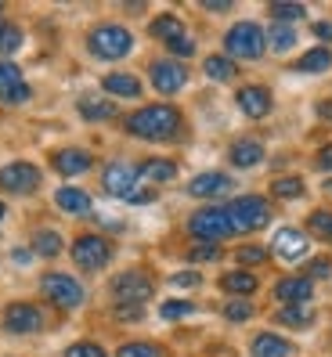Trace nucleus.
<instances>
[{"label": "nucleus", "instance_id": "obj_38", "mask_svg": "<svg viewBox=\"0 0 332 357\" xmlns=\"http://www.w3.org/2000/svg\"><path fill=\"white\" fill-rule=\"evenodd\" d=\"M188 260H192V264H213V260H220V249L210 245V242H199L192 253H188Z\"/></svg>", "mask_w": 332, "mask_h": 357}, {"label": "nucleus", "instance_id": "obj_3", "mask_svg": "<svg viewBox=\"0 0 332 357\" xmlns=\"http://www.w3.org/2000/svg\"><path fill=\"white\" fill-rule=\"evenodd\" d=\"M188 231L199 242H210V245H217L227 235H235L232 217H227V206H206V209H199V213H192Z\"/></svg>", "mask_w": 332, "mask_h": 357}, {"label": "nucleus", "instance_id": "obj_9", "mask_svg": "<svg viewBox=\"0 0 332 357\" xmlns=\"http://www.w3.org/2000/svg\"><path fill=\"white\" fill-rule=\"evenodd\" d=\"M40 188V170L33 162H8L0 170V192H11V195H29Z\"/></svg>", "mask_w": 332, "mask_h": 357}, {"label": "nucleus", "instance_id": "obj_48", "mask_svg": "<svg viewBox=\"0 0 332 357\" xmlns=\"http://www.w3.org/2000/svg\"><path fill=\"white\" fill-rule=\"evenodd\" d=\"M318 166H322V170H332V144L318 152Z\"/></svg>", "mask_w": 332, "mask_h": 357}, {"label": "nucleus", "instance_id": "obj_4", "mask_svg": "<svg viewBox=\"0 0 332 357\" xmlns=\"http://www.w3.org/2000/svg\"><path fill=\"white\" fill-rule=\"evenodd\" d=\"M87 44H91L94 58H101V61H116V58H127V54H130L134 36H130V29L105 22V26H98V29L91 33Z\"/></svg>", "mask_w": 332, "mask_h": 357}, {"label": "nucleus", "instance_id": "obj_36", "mask_svg": "<svg viewBox=\"0 0 332 357\" xmlns=\"http://www.w3.org/2000/svg\"><path fill=\"white\" fill-rule=\"evenodd\" d=\"M116 357H166L156 343H127V347H119Z\"/></svg>", "mask_w": 332, "mask_h": 357}, {"label": "nucleus", "instance_id": "obj_20", "mask_svg": "<svg viewBox=\"0 0 332 357\" xmlns=\"http://www.w3.org/2000/svg\"><path fill=\"white\" fill-rule=\"evenodd\" d=\"M54 202H58V209H66V213H87L91 209V195L80 192V188H58Z\"/></svg>", "mask_w": 332, "mask_h": 357}, {"label": "nucleus", "instance_id": "obj_49", "mask_svg": "<svg viewBox=\"0 0 332 357\" xmlns=\"http://www.w3.org/2000/svg\"><path fill=\"white\" fill-rule=\"evenodd\" d=\"M329 271H332V264H329V260H315V264H310V275H322V278H325Z\"/></svg>", "mask_w": 332, "mask_h": 357}, {"label": "nucleus", "instance_id": "obj_26", "mask_svg": "<svg viewBox=\"0 0 332 357\" xmlns=\"http://www.w3.org/2000/svg\"><path fill=\"white\" fill-rule=\"evenodd\" d=\"M329 66H332V51H329V47H315V51H307V54L296 61L300 73H325Z\"/></svg>", "mask_w": 332, "mask_h": 357}, {"label": "nucleus", "instance_id": "obj_44", "mask_svg": "<svg viewBox=\"0 0 332 357\" xmlns=\"http://www.w3.org/2000/svg\"><path fill=\"white\" fill-rule=\"evenodd\" d=\"M166 47H170V54H181V58H188L195 51V44H192L188 36H181V40H174V44H166Z\"/></svg>", "mask_w": 332, "mask_h": 357}, {"label": "nucleus", "instance_id": "obj_50", "mask_svg": "<svg viewBox=\"0 0 332 357\" xmlns=\"http://www.w3.org/2000/svg\"><path fill=\"white\" fill-rule=\"evenodd\" d=\"M318 112H322L325 119H332V101H322V105H318Z\"/></svg>", "mask_w": 332, "mask_h": 357}, {"label": "nucleus", "instance_id": "obj_28", "mask_svg": "<svg viewBox=\"0 0 332 357\" xmlns=\"http://www.w3.org/2000/svg\"><path fill=\"white\" fill-rule=\"evenodd\" d=\"M141 174L149 177V181H156V184H163V181H174L177 177V166L170 159H149V162L141 166Z\"/></svg>", "mask_w": 332, "mask_h": 357}, {"label": "nucleus", "instance_id": "obj_34", "mask_svg": "<svg viewBox=\"0 0 332 357\" xmlns=\"http://www.w3.org/2000/svg\"><path fill=\"white\" fill-rule=\"evenodd\" d=\"M159 314L166 321H181V318H188V314H195V307L188 303V300H166L163 307H159Z\"/></svg>", "mask_w": 332, "mask_h": 357}, {"label": "nucleus", "instance_id": "obj_30", "mask_svg": "<svg viewBox=\"0 0 332 357\" xmlns=\"http://www.w3.org/2000/svg\"><path fill=\"white\" fill-rule=\"evenodd\" d=\"M271 195L275 199H303V181L300 177H278L271 184Z\"/></svg>", "mask_w": 332, "mask_h": 357}, {"label": "nucleus", "instance_id": "obj_21", "mask_svg": "<svg viewBox=\"0 0 332 357\" xmlns=\"http://www.w3.org/2000/svg\"><path fill=\"white\" fill-rule=\"evenodd\" d=\"M253 354H257V357H289V354H293V347H289L282 335L260 332L257 340H253Z\"/></svg>", "mask_w": 332, "mask_h": 357}, {"label": "nucleus", "instance_id": "obj_24", "mask_svg": "<svg viewBox=\"0 0 332 357\" xmlns=\"http://www.w3.org/2000/svg\"><path fill=\"white\" fill-rule=\"evenodd\" d=\"M80 116L91 119V123H101V119H112V116H116V105L87 94V98H80Z\"/></svg>", "mask_w": 332, "mask_h": 357}, {"label": "nucleus", "instance_id": "obj_51", "mask_svg": "<svg viewBox=\"0 0 332 357\" xmlns=\"http://www.w3.org/2000/svg\"><path fill=\"white\" fill-rule=\"evenodd\" d=\"M322 188H325V195H332V177H329V181H325Z\"/></svg>", "mask_w": 332, "mask_h": 357}, {"label": "nucleus", "instance_id": "obj_19", "mask_svg": "<svg viewBox=\"0 0 332 357\" xmlns=\"http://www.w3.org/2000/svg\"><path fill=\"white\" fill-rule=\"evenodd\" d=\"M264 159V144L246 137V141H235L232 144V166H239V170H246V166H257Z\"/></svg>", "mask_w": 332, "mask_h": 357}, {"label": "nucleus", "instance_id": "obj_5", "mask_svg": "<svg viewBox=\"0 0 332 357\" xmlns=\"http://www.w3.org/2000/svg\"><path fill=\"white\" fill-rule=\"evenodd\" d=\"M227 217H232L235 231H257V227L271 224V206H267L260 195H246V199H235L232 206H227Z\"/></svg>", "mask_w": 332, "mask_h": 357}, {"label": "nucleus", "instance_id": "obj_41", "mask_svg": "<svg viewBox=\"0 0 332 357\" xmlns=\"http://www.w3.org/2000/svg\"><path fill=\"white\" fill-rule=\"evenodd\" d=\"M66 357H109V354L101 350L98 343H73V347L66 350Z\"/></svg>", "mask_w": 332, "mask_h": 357}, {"label": "nucleus", "instance_id": "obj_40", "mask_svg": "<svg viewBox=\"0 0 332 357\" xmlns=\"http://www.w3.org/2000/svg\"><path fill=\"white\" fill-rule=\"evenodd\" d=\"M0 101H4V105H22V101H29V83H18V87L0 91Z\"/></svg>", "mask_w": 332, "mask_h": 357}, {"label": "nucleus", "instance_id": "obj_42", "mask_svg": "<svg viewBox=\"0 0 332 357\" xmlns=\"http://www.w3.org/2000/svg\"><path fill=\"white\" fill-rule=\"evenodd\" d=\"M235 257H239V264H264L267 260V253H264L260 245H242Z\"/></svg>", "mask_w": 332, "mask_h": 357}, {"label": "nucleus", "instance_id": "obj_39", "mask_svg": "<svg viewBox=\"0 0 332 357\" xmlns=\"http://www.w3.org/2000/svg\"><path fill=\"white\" fill-rule=\"evenodd\" d=\"M224 318L227 321H249V318H253V307H249L246 300H232L224 307Z\"/></svg>", "mask_w": 332, "mask_h": 357}, {"label": "nucleus", "instance_id": "obj_43", "mask_svg": "<svg viewBox=\"0 0 332 357\" xmlns=\"http://www.w3.org/2000/svg\"><path fill=\"white\" fill-rule=\"evenodd\" d=\"M170 285H177V289H195V285H202V278L195 275V271H181V275L170 278Z\"/></svg>", "mask_w": 332, "mask_h": 357}, {"label": "nucleus", "instance_id": "obj_16", "mask_svg": "<svg viewBox=\"0 0 332 357\" xmlns=\"http://www.w3.org/2000/svg\"><path fill=\"white\" fill-rule=\"evenodd\" d=\"M310 292H315V285H310V278H282L275 285V296L285 303V307H303L310 300Z\"/></svg>", "mask_w": 332, "mask_h": 357}, {"label": "nucleus", "instance_id": "obj_22", "mask_svg": "<svg viewBox=\"0 0 332 357\" xmlns=\"http://www.w3.org/2000/svg\"><path fill=\"white\" fill-rule=\"evenodd\" d=\"M206 76H210L213 83H232L235 76H239V66L227 54H213V58H206Z\"/></svg>", "mask_w": 332, "mask_h": 357}, {"label": "nucleus", "instance_id": "obj_25", "mask_svg": "<svg viewBox=\"0 0 332 357\" xmlns=\"http://www.w3.org/2000/svg\"><path fill=\"white\" fill-rule=\"evenodd\" d=\"M152 36L163 40V44H174V40H181V36H184L181 18H174V15H159L156 22H152Z\"/></svg>", "mask_w": 332, "mask_h": 357}, {"label": "nucleus", "instance_id": "obj_45", "mask_svg": "<svg viewBox=\"0 0 332 357\" xmlns=\"http://www.w3.org/2000/svg\"><path fill=\"white\" fill-rule=\"evenodd\" d=\"M152 199H156V192H152V188H134L127 202H134V206H144V202H152Z\"/></svg>", "mask_w": 332, "mask_h": 357}, {"label": "nucleus", "instance_id": "obj_18", "mask_svg": "<svg viewBox=\"0 0 332 357\" xmlns=\"http://www.w3.org/2000/svg\"><path fill=\"white\" fill-rule=\"evenodd\" d=\"M101 87H105L109 94H116V98H141V83L130 73H109L105 79H101Z\"/></svg>", "mask_w": 332, "mask_h": 357}, {"label": "nucleus", "instance_id": "obj_33", "mask_svg": "<svg viewBox=\"0 0 332 357\" xmlns=\"http://www.w3.org/2000/svg\"><path fill=\"white\" fill-rule=\"evenodd\" d=\"M22 47V29L11 22H0V54H15Z\"/></svg>", "mask_w": 332, "mask_h": 357}, {"label": "nucleus", "instance_id": "obj_2", "mask_svg": "<svg viewBox=\"0 0 332 357\" xmlns=\"http://www.w3.org/2000/svg\"><path fill=\"white\" fill-rule=\"evenodd\" d=\"M224 51L227 58H246V61H257L267 51V33L257 22H239L227 29L224 36Z\"/></svg>", "mask_w": 332, "mask_h": 357}, {"label": "nucleus", "instance_id": "obj_6", "mask_svg": "<svg viewBox=\"0 0 332 357\" xmlns=\"http://www.w3.org/2000/svg\"><path fill=\"white\" fill-rule=\"evenodd\" d=\"M40 292L61 310H73L83 303V285L73 278V275H44V282H40Z\"/></svg>", "mask_w": 332, "mask_h": 357}, {"label": "nucleus", "instance_id": "obj_10", "mask_svg": "<svg viewBox=\"0 0 332 357\" xmlns=\"http://www.w3.org/2000/svg\"><path fill=\"white\" fill-rule=\"evenodd\" d=\"M271 249H275V257H282L289 264H300V260H307L310 238H307V231H300V227H282L275 235V242H271Z\"/></svg>", "mask_w": 332, "mask_h": 357}, {"label": "nucleus", "instance_id": "obj_52", "mask_svg": "<svg viewBox=\"0 0 332 357\" xmlns=\"http://www.w3.org/2000/svg\"><path fill=\"white\" fill-rule=\"evenodd\" d=\"M4 213H8V206H4V202H0V220H4Z\"/></svg>", "mask_w": 332, "mask_h": 357}, {"label": "nucleus", "instance_id": "obj_12", "mask_svg": "<svg viewBox=\"0 0 332 357\" xmlns=\"http://www.w3.org/2000/svg\"><path fill=\"white\" fill-rule=\"evenodd\" d=\"M4 328L15 332V335L40 332L44 328V314H40V307H33V303H11L4 310Z\"/></svg>", "mask_w": 332, "mask_h": 357}, {"label": "nucleus", "instance_id": "obj_13", "mask_svg": "<svg viewBox=\"0 0 332 357\" xmlns=\"http://www.w3.org/2000/svg\"><path fill=\"white\" fill-rule=\"evenodd\" d=\"M137 181H141V170H134V166H127V162H112L109 170L101 174V184H105V192L116 195V199H130L134 188H141Z\"/></svg>", "mask_w": 332, "mask_h": 357}, {"label": "nucleus", "instance_id": "obj_35", "mask_svg": "<svg viewBox=\"0 0 332 357\" xmlns=\"http://www.w3.org/2000/svg\"><path fill=\"white\" fill-rule=\"evenodd\" d=\"M18 83H22V69H18L15 61L0 58V91H8V87H18Z\"/></svg>", "mask_w": 332, "mask_h": 357}, {"label": "nucleus", "instance_id": "obj_8", "mask_svg": "<svg viewBox=\"0 0 332 357\" xmlns=\"http://www.w3.org/2000/svg\"><path fill=\"white\" fill-rule=\"evenodd\" d=\"M112 296H116L119 307H141L152 296V282H149V275H141V271H127V275H119L112 282Z\"/></svg>", "mask_w": 332, "mask_h": 357}, {"label": "nucleus", "instance_id": "obj_17", "mask_svg": "<svg viewBox=\"0 0 332 357\" xmlns=\"http://www.w3.org/2000/svg\"><path fill=\"white\" fill-rule=\"evenodd\" d=\"M235 101L249 119H264L267 112H271V94H267L264 87H242Z\"/></svg>", "mask_w": 332, "mask_h": 357}, {"label": "nucleus", "instance_id": "obj_46", "mask_svg": "<svg viewBox=\"0 0 332 357\" xmlns=\"http://www.w3.org/2000/svg\"><path fill=\"white\" fill-rule=\"evenodd\" d=\"M315 36H318V40H329V44H332V22H315Z\"/></svg>", "mask_w": 332, "mask_h": 357}, {"label": "nucleus", "instance_id": "obj_1", "mask_svg": "<svg viewBox=\"0 0 332 357\" xmlns=\"http://www.w3.org/2000/svg\"><path fill=\"white\" fill-rule=\"evenodd\" d=\"M127 130L144 141H166L181 130V112L174 105H144L141 112L127 119Z\"/></svg>", "mask_w": 332, "mask_h": 357}, {"label": "nucleus", "instance_id": "obj_7", "mask_svg": "<svg viewBox=\"0 0 332 357\" xmlns=\"http://www.w3.org/2000/svg\"><path fill=\"white\" fill-rule=\"evenodd\" d=\"M73 260L83 271H101V267L112 260V245L101 238V235H80L73 242Z\"/></svg>", "mask_w": 332, "mask_h": 357}, {"label": "nucleus", "instance_id": "obj_37", "mask_svg": "<svg viewBox=\"0 0 332 357\" xmlns=\"http://www.w3.org/2000/svg\"><path fill=\"white\" fill-rule=\"evenodd\" d=\"M303 15H307L303 4H271V18H278V22H300Z\"/></svg>", "mask_w": 332, "mask_h": 357}, {"label": "nucleus", "instance_id": "obj_27", "mask_svg": "<svg viewBox=\"0 0 332 357\" xmlns=\"http://www.w3.org/2000/svg\"><path fill=\"white\" fill-rule=\"evenodd\" d=\"M275 318H278V325H289V328H307L315 321V310L310 307H282Z\"/></svg>", "mask_w": 332, "mask_h": 357}, {"label": "nucleus", "instance_id": "obj_15", "mask_svg": "<svg viewBox=\"0 0 332 357\" xmlns=\"http://www.w3.org/2000/svg\"><path fill=\"white\" fill-rule=\"evenodd\" d=\"M224 192H232V177L227 174H199L188 181V195H195V199H213Z\"/></svg>", "mask_w": 332, "mask_h": 357}, {"label": "nucleus", "instance_id": "obj_14", "mask_svg": "<svg viewBox=\"0 0 332 357\" xmlns=\"http://www.w3.org/2000/svg\"><path fill=\"white\" fill-rule=\"evenodd\" d=\"M91 152H83V149H61L54 152V170L61 177H80V174H87L91 170Z\"/></svg>", "mask_w": 332, "mask_h": 357}, {"label": "nucleus", "instance_id": "obj_31", "mask_svg": "<svg viewBox=\"0 0 332 357\" xmlns=\"http://www.w3.org/2000/svg\"><path fill=\"white\" fill-rule=\"evenodd\" d=\"M307 227H310V235H318L322 242H332V213H329V209L310 213L307 217Z\"/></svg>", "mask_w": 332, "mask_h": 357}, {"label": "nucleus", "instance_id": "obj_29", "mask_svg": "<svg viewBox=\"0 0 332 357\" xmlns=\"http://www.w3.org/2000/svg\"><path fill=\"white\" fill-rule=\"evenodd\" d=\"M61 235L58 231H36V238H33V249H36V257H58L61 253Z\"/></svg>", "mask_w": 332, "mask_h": 357}, {"label": "nucleus", "instance_id": "obj_23", "mask_svg": "<svg viewBox=\"0 0 332 357\" xmlns=\"http://www.w3.org/2000/svg\"><path fill=\"white\" fill-rule=\"evenodd\" d=\"M220 289L232 292V296H249V292L257 289V278L249 275V271H227V275L220 278Z\"/></svg>", "mask_w": 332, "mask_h": 357}, {"label": "nucleus", "instance_id": "obj_47", "mask_svg": "<svg viewBox=\"0 0 332 357\" xmlns=\"http://www.w3.org/2000/svg\"><path fill=\"white\" fill-rule=\"evenodd\" d=\"M119 318L123 321H137L141 318V307H119Z\"/></svg>", "mask_w": 332, "mask_h": 357}, {"label": "nucleus", "instance_id": "obj_11", "mask_svg": "<svg viewBox=\"0 0 332 357\" xmlns=\"http://www.w3.org/2000/svg\"><path fill=\"white\" fill-rule=\"evenodd\" d=\"M149 76H152V87L159 94H177V91H184V83H188V69H184L181 61H152Z\"/></svg>", "mask_w": 332, "mask_h": 357}, {"label": "nucleus", "instance_id": "obj_32", "mask_svg": "<svg viewBox=\"0 0 332 357\" xmlns=\"http://www.w3.org/2000/svg\"><path fill=\"white\" fill-rule=\"evenodd\" d=\"M267 44H271V51H289L296 44V29L293 26H271V36H267Z\"/></svg>", "mask_w": 332, "mask_h": 357}]
</instances>
